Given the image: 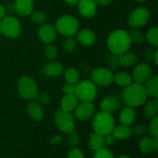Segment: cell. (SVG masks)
<instances>
[{"label": "cell", "mask_w": 158, "mask_h": 158, "mask_svg": "<svg viewBox=\"0 0 158 158\" xmlns=\"http://www.w3.org/2000/svg\"><path fill=\"white\" fill-rule=\"evenodd\" d=\"M148 94L143 84L134 83L124 87L121 94L123 103L127 106L136 107L143 105L146 102Z\"/></svg>", "instance_id": "6da1fadb"}, {"label": "cell", "mask_w": 158, "mask_h": 158, "mask_svg": "<svg viewBox=\"0 0 158 158\" xmlns=\"http://www.w3.org/2000/svg\"><path fill=\"white\" fill-rule=\"evenodd\" d=\"M106 43L111 53L117 56L127 52L131 45L128 32L121 29L111 32L108 36Z\"/></svg>", "instance_id": "7a4b0ae2"}, {"label": "cell", "mask_w": 158, "mask_h": 158, "mask_svg": "<svg viewBox=\"0 0 158 158\" xmlns=\"http://www.w3.org/2000/svg\"><path fill=\"white\" fill-rule=\"evenodd\" d=\"M114 123V119L110 113L102 110L94 116L92 124L94 132L105 136L112 133L115 127Z\"/></svg>", "instance_id": "3957f363"}, {"label": "cell", "mask_w": 158, "mask_h": 158, "mask_svg": "<svg viewBox=\"0 0 158 158\" xmlns=\"http://www.w3.org/2000/svg\"><path fill=\"white\" fill-rule=\"evenodd\" d=\"M55 29L64 36L72 37L78 32L79 22L72 15H63L57 19Z\"/></svg>", "instance_id": "277c9868"}, {"label": "cell", "mask_w": 158, "mask_h": 158, "mask_svg": "<svg viewBox=\"0 0 158 158\" xmlns=\"http://www.w3.org/2000/svg\"><path fill=\"white\" fill-rule=\"evenodd\" d=\"M74 94L82 102H91L97 94L96 85L89 80H83L75 84Z\"/></svg>", "instance_id": "5b68a950"}, {"label": "cell", "mask_w": 158, "mask_h": 158, "mask_svg": "<svg viewBox=\"0 0 158 158\" xmlns=\"http://www.w3.org/2000/svg\"><path fill=\"white\" fill-rule=\"evenodd\" d=\"M18 91L25 100H33L38 95V86L31 77H23L19 80Z\"/></svg>", "instance_id": "8992f818"}, {"label": "cell", "mask_w": 158, "mask_h": 158, "mask_svg": "<svg viewBox=\"0 0 158 158\" xmlns=\"http://www.w3.org/2000/svg\"><path fill=\"white\" fill-rule=\"evenodd\" d=\"M0 32L8 38H16L21 32L19 22L12 16L3 17L2 19L0 20Z\"/></svg>", "instance_id": "52a82bcc"}, {"label": "cell", "mask_w": 158, "mask_h": 158, "mask_svg": "<svg viewBox=\"0 0 158 158\" xmlns=\"http://www.w3.org/2000/svg\"><path fill=\"white\" fill-rule=\"evenodd\" d=\"M54 119L59 129L64 133H69L73 131L75 123L74 117L71 113L58 110L54 114Z\"/></svg>", "instance_id": "ba28073f"}, {"label": "cell", "mask_w": 158, "mask_h": 158, "mask_svg": "<svg viewBox=\"0 0 158 158\" xmlns=\"http://www.w3.org/2000/svg\"><path fill=\"white\" fill-rule=\"evenodd\" d=\"M92 82L99 86H110L114 82V74L107 68L99 67L94 69L90 74Z\"/></svg>", "instance_id": "9c48e42d"}, {"label": "cell", "mask_w": 158, "mask_h": 158, "mask_svg": "<svg viewBox=\"0 0 158 158\" xmlns=\"http://www.w3.org/2000/svg\"><path fill=\"white\" fill-rule=\"evenodd\" d=\"M149 19L150 12L146 8H137L131 12L128 18V26L133 29L142 27L148 23Z\"/></svg>", "instance_id": "30bf717a"}, {"label": "cell", "mask_w": 158, "mask_h": 158, "mask_svg": "<svg viewBox=\"0 0 158 158\" xmlns=\"http://www.w3.org/2000/svg\"><path fill=\"white\" fill-rule=\"evenodd\" d=\"M152 76V68L149 64L141 63L135 66L133 70L132 79L135 83L143 84Z\"/></svg>", "instance_id": "8fae6325"}, {"label": "cell", "mask_w": 158, "mask_h": 158, "mask_svg": "<svg viewBox=\"0 0 158 158\" xmlns=\"http://www.w3.org/2000/svg\"><path fill=\"white\" fill-rule=\"evenodd\" d=\"M38 36L43 43L51 44L56 38V30L52 25L43 23L39 29Z\"/></svg>", "instance_id": "7c38bea8"}, {"label": "cell", "mask_w": 158, "mask_h": 158, "mask_svg": "<svg viewBox=\"0 0 158 158\" xmlns=\"http://www.w3.org/2000/svg\"><path fill=\"white\" fill-rule=\"evenodd\" d=\"M75 116L78 120L84 121L90 119L94 116L95 106L91 102H82L76 107Z\"/></svg>", "instance_id": "4fadbf2b"}, {"label": "cell", "mask_w": 158, "mask_h": 158, "mask_svg": "<svg viewBox=\"0 0 158 158\" xmlns=\"http://www.w3.org/2000/svg\"><path fill=\"white\" fill-rule=\"evenodd\" d=\"M79 12L85 18H91L97 12V4L94 0H80L78 3Z\"/></svg>", "instance_id": "5bb4252c"}, {"label": "cell", "mask_w": 158, "mask_h": 158, "mask_svg": "<svg viewBox=\"0 0 158 158\" xmlns=\"http://www.w3.org/2000/svg\"><path fill=\"white\" fill-rule=\"evenodd\" d=\"M120 100L117 96L110 95L103 98L100 102V109L108 113L115 112L120 108Z\"/></svg>", "instance_id": "9a60e30c"}, {"label": "cell", "mask_w": 158, "mask_h": 158, "mask_svg": "<svg viewBox=\"0 0 158 158\" xmlns=\"http://www.w3.org/2000/svg\"><path fill=\"white\" fill-rule=\"evenodd\" d=\"M15 11L22 16H27L33 11V0H15Z\"/></svg>", "instance_id": "2e32d148"}, {"label": "cell", "mask_w": 158, "mask_h": 158, "mask_svg": "<svg viewBox=\"0 0 158 158\" xmlns=\"http://www.w3.org/2000/svg\"><path fill=\"white\" fill-rule=\"evenodd\" d=\"M63 71L62 64L58 62L52 61L43 66L42 72L44 76L47 77H56L61 75Z\"/></svg>", "instance_id": "e0dca14e"}, {"label": "cell", "mask_w": 158, "mask_h": 158, "mask_svg": "<svg viewBox=\"0 0 158 158\" xmlns=\"http://www.w3.org/2000/svg\"><path fill=\"white\" fill-rule=\"evenodd\" d=\"M136 118V113L131 106H127L121 110L119 114V122L121 125L131 126L133 124Z\"/></svg>", "instance_id": "ac0fdd59"}, {"label": "cell", "mask_w": 158, "mask_h": 158, "mask_svg": "<svg viewBox=\"0 0 158 158\" xmlns=\"http://www.w3.org/2000/svg\"><path fill=\"white\" fill-rule=\"evenodd\" d=\"M139 148L144 154H148L154 150L158 149V138L157 137H144L140 140L139 143Z\"/></svg>", "instance_id": "d6986e66"}, {"label": "cell", "mask_w": 158, "mask_h": 158, "mask_svg": "<svg viewBox=\"0 0 158 158\" xmlns=\"http://www.w3.org/2000/svg\"><path fill=\"white\" fill-rule=\"evenodd\" d=\"M79 104V100L75 94H65L61 100V110L71 113Z\"/></svg>", "instance_id": "ffe728a7"}, {"label": "cell", "mask_w": 158, "mask_h": 158, "mask_svg": "<svg viewBox=\"0 0 158 158\" xmlns=\"http://www.w3.org/2000/svg\"><path fill=\"white\" fill-rule=\"evenodd\" d=\"M145 91L148 96L157 99L158 97V77L151 76L143 85Z\"/></svg>", "instance_id": "44dd1931"}, {"label": "cell", "mask_w": 158, "mask_h": 158, "mask_svg": "<svg viewBox=\"0 0 158 158\" xmlns=\"http://www.w3.org/2000/svg\"><path fill=\"white\" fill-rule=\"evenodd\" d=\"M27 112L29 117L34 120H40L43 117L44 112L43 107L38 102L32 101L27 105Z\"/></svg>", "instance_id": "7402d4cb"}, {"label": "cell", "mask_w": 158, "mask_h": 158, "mask_svg": "<svg viewBox=\"0 0 158 158\" xmlns=\"http://www.w3.org/2000/svg\"><path fill=\"white\" fill-rule=\"evenodd\" d=\"M77 40L84 46H91L96 42V35L89 29H82L77 33Z\"/></svg>", "instance_id": "603a6c76"}, {"label": "cell", "mask_w": 158, "mask_h": 158, "mask_svg": "<svg viewBox=\"0 0 158 158\" xmlns=\"http://www.w3.org/2000/svg\"><path fill=\"white\" fill-rule=\"evenodd\" d=\"M137 56L135 52H126L118 56L119 65L123 67H131L137 63Z\"/></svg>", "instance_id": "cb8c5ba5"}, {"label": "cell", "mask_w": 158, "mask_h": 158, "mask_svg": "<svg viewBox=\"0 0 158 158\" xmlns=\"http://www.w3.org/2000/svg\"><path fill=\"white\" fill-rule=\"evenodd\" d=\"M104 144V136L96 132L90 134L89 138V147L92 151H97L103 148Z\"/></svg>", "instance_id": "d4e9b609"}, {"label": "cell", "mask_w": 158, "mask_h": 158, "mask_svg": "<svg viewBox=\"0 0 158 158\" xmlns=\"http://www.w3.org/2000/svg\"><path fill=\"white\" fill-rule=\"evenodd\" d=\"M143 113H144L145 117L148 120H151L155 117H157L158 101L157 99L152 100L147 103L144 106Z\"/></svg>", "instance_id": "484cf974"}, {"label": "cell", "mask_w": 158, "mask_h": 158, "mask_svg": "<svg viewBox=\"0 0 158 158\" xmlns=\"http://www.w3.org/2000/svg\"><path fill=\"white\" fill-rule=\"evenodd\" d=\"M112 134L117 140H124L130 138V137L131 136V131L129 127L120 125V126H117L116 127H114Z\"/></svg>", "instance_id": "4316f807"}, {"label": "cell", "mask_w": 158, "mask_h": 158, "mask_svg": "<svg viewBox=\"0 0 158 158\" xmlns=\"http://www.w3.org/2000/svg\"><path fill=\"white\" fill-rule=\"evenodd\" d=\"M114 81L118 86L122 87H126L132 83L133 79L130 74L126 72L117 73L115 76H114Z\"/></svg>", "instance_id": "83f0119b"}, {"label": "cell", "mask_w": 158, "mask_h": 158, "mask_svg": "<svg viewBox=\"0 0 158 158\" xmlns=\"http://www.w3.org/2000/svg\"><path fill=\"white\" fill-rule=\"evenodd\" d=\"M64 77L65 80H66L68 83L75 85L79 82L80 75H79L78 72L74 68L70 67L65 70Z\"/></svg>", "instance_id": "f1b7e54d"}, {"label": "cell", "mask_w": 158, "mask_h": 158, "mask_svg": "<svg viewBox=\"0 0 158 158\" xmlns=\"http://www.w3.org/2000/svg\"><path fill=\"white\" fill-rule=\"evenodd\" d=\"M147 40L148 43L154 47L158 46V29L157 27H152L148 31L147 33Z\"/></svg>", "instance_id": "f546056e"}, {"label": "cell", "mask_w": 158, "mask_h": 158, "mask_svg": "<svg viewBox=\"0 0 158 158\" xmlns=\"http://www.w3.org/2000/svg\"><path fill=\"white\" fill-rule=\"evenodd\" d=\"M131 43L134 42L135 43H143L145 40V36L140 31L137 29H131L128 32Z\"/></svg>", "instance_id": "4dcf8cb0"}, {"label": "cell", "mask_w": 158, "mask_h": 158, "mask_svg": "<svg viewBox=\"0 0 158 158\" xmlns=\"http://www.w3.org/2000/svg\"><path fill=\"white\" fill-rule=\"evenodd\" d=\"M93 158H114V154L110 150L104 146L94 151Z\"/></svg>", "instance_id": "1f68e13d"}, {"label": "cell", "mask_w": 158, "mask_h": 158, "mask_svg": "<svg viewBox=\"0 0 158 158\" xmlns=\"http://www.w3.org/2000/svg\"><path fill=\"white\" fill-rule=\"evenodd\" d=\"M45 56L49 60L53 61L57 57V49L55 46L51 44H48L45 48L44 51Z\"/></svg>", "instance_id": "d6a6232c"}, {"label": "cell", "mask_w": 158, "mask_h": 158, "mask_svg": "<svg viewBox=\"0 0 158 158\" xmlns=\"http://www.w3.org/2000/svg\"><path fill=\"white\" fill-rule=\"evenodd\" d=\"M30 15L31 21L32 23H35V24L42 25L43 23H45V22L46 20V15L42 12H39V11H37V12H32Z\"/></svg>", "instance_id": "836d02e7"}, {"label": "cell", "mask_w": 158, "mask_h": 158, "mask_svg": "<svg viewBox=\"0 0 158 158\" xmlns=\"http://www.w3.org/2000/svg\"><path fill=\"white\" fill-rule=\"evenodd\" d=\"M106 63L109 67L112 69H117L118 66H120L118 63V56L115 55V54H108L106 55Z\"/></svg>", "instance_id": "e575fe53"}, {"label": "cell", "mask_w": 158, "mask_h": 158, "mask_svg": "<svg viewBox=\"0 0 158 158\" xmlns=\"http://www.w3.org/2000/svg\"><path fill=\"white\" fill-rule=\"evenodd\" d=\"M67 142L69 146L72 148H76L80 143V137H79L78 134L73 131L68 133Z\"/></svg>", "instance_id": "d590c367"}, {"label": "cell", "mask_w": 158, "mask_h": 158, "mask_svg": "<svg viewBox=\"0 0 158 158\" xmlns=\"http://www.w3.org/2000/svg\"><path fill=\"white\" fill-rule=\"evenodd\" d=\"M149 132L153 137H158V118L155 117L151 119L149 124Z\"/></svg>", "instance_id": "8d00e7d4"}, {"label": "cell", "mask_w": 158, "mask_h": 158, "mask_svg": "<svg viewBox=\"0 0 158 158\" xmlns=\"http://www.w3.org/2000/svg\"><path fill=\"white\" fill-rule=\"evenodd\" d=\"M131 134L137 136V137H141L146 134L147 133V128L143 125L141 124H137L134 125L132 128H131Z\"/></svg>", "instance_id": "74e56055"}, {"label": "cell", "mask_w": 158, "mask_h": 158, "mask_svg": "<svg viewBox=\"0 0 158 158\" xmlns=\"http://www.w3.org/2000/svg\"><path fill=\"white\" fill-rule=\"evenodd\" d=\"M77 47V42L74 39L69 37L67 40L63 42V49L66 52H72Z\"/></svg>", "instance_id": "f35d334b"}, {"label": "cell", "mask_w": 158, "mask_h": 158, "mask_svg": "<svg viewBox=\"0 0 158 158\" xmlns=\"http://www.w3.org/2000/svg\"><path fill=\"white\" fill-rule=\"evenodd\" d=\"M155 51L151 47H148L145 49L144 52H143V57H144L147 62H148V63H152V62H154Z\"/></svg>", "instance_id": "ab89813d"}, {"label": "cell", "mask_w": 158, "mask_h": 158, "mask_svg": "<svg viewBox=\"0 0 158 158\" xmlns=\"http://www.w3.org/2000/svg\"><path fill=\"white\" fill-rule=\"evenodd\" d=\"M67 158H84V156L81 150L77 148H73L68 153Z\"/></svg>", "instance_id": "60d3db41"}, {"label": "cell", "mask_w": 158, "mask_h": 158, "mask_svg": "<svg viewBox=\"0 0 158 158\" xmlns=\"http://www.w3.org/2000/svg\"><path fill=\"white\" fill-rule=\"evenodd\" d=\"M38 103L40 105H47L50 102V97L46 93H41L36 96Z\"/></svg>", "instance_id": "b9f144b4"}, {"label": "cell", "mask_w": 158, "mask_h": 158, "mask_svg": "<svg viewBox=\"0 0 158 158\" xmlns=\"http://www.w3.org/2000/svg\"><path fill=\"white\" fill-rule=\"evenodd\" d=\"M63 91L64 92L65 94H74V92H75V85L67 83L63 86Z\"/></svg>", "instance_id": "7bdbcfd3"}, {"label": "cell", "mask_w": 158, "mask_h": 158, "mask_svg": "<svg viewBox=\"0 0 158 158\" xmlns=\"http://www.w3.org/2000/svg\"><path fill=\"white\" fill-rule=\"evenodd\" d=\"M116 140L117 139L115 138V137L114 136V134L112 133H110V134H106V135L104 136V143H106V145H113L114 143H115Z\"/></svg>", "instance_id": "ee69618b"}, {"label": "cell", "mask_w": 158, "mask_h": 158, "mask_svg": "<svg viewBox=\"0 0 158 158\" xmlns=\"http://www.w3.org/2000/svg\"><path fill=\"white\" fill-rule=\"evenodd\" d=\"M94 2H96L97 5H100V6H106L107 5L110 4L111 2L113 0H94Z\"/></svg>", "instance_id": "f6af8a7d"}, {"label": "cell", "mask_w": 158, "mask_h": 158, "mask_svg": "<svg viewBox=\"0 0 158 158\" xmlns=\"http://www.w3.org/2000/svg\"><path fill=\"white\" fill-rule=\"evenodd\" d=\"M64 2L66 3V4L69 5V6H74L78 5L80 0H64Z\"/></svg>", "instance_id": "bcb514c9"}, {"label": "cell", "mask_w": 158, "mask_h": 158, "mask_svg": "<svg viewBox=\"0 0 158 158\" xmlns=\"http://www.w3.org/2000/svg\"><path fill=\"white\" fill-rule=\"evenodd\" d=\"M5 13H6V12H5L4 7L0 5V20L2 19L3 17H4L5 15Z\"/></svg>", "instance_id": "7dc6e473"}, {"label": "cell", "mask_w": 158, "mask_h": 158, "mask_svg": "<svg viewBox=\"0 0 158 158\" xmlns=\"http://www.w3.org/2000/svg\"><path fill=\"white\" fill-rule=\"evenodd\" d=\"M157 54H158V51L156 50L155 51V54H154V63H155L156 65H157V63H158Z\"/></svg>", "instance_id": "c3c4849f"}, {"label": "cell", "mask_w": 158, "mask_h": 158, "mask_svg": "<svg viewBox=\"0 0 158 158\" xmlns=\"http://www.w3.org/2000/svg\"><path fill=\"white\" fill-rule=\"evenodd\" d=\"M117 158H131L129 155L127 154H120L117 157Z\"/></svg>", "instance_id": "681fc988"}, {"label": "cell", "mask_w": 158, "mask_h": 158, "mask_svg": "<svg viewBox=\"0 0 158 158\" xmlns=\"http://www.w3.org/2000/svg\"><path fill=\"white\" fill-rule=\"evenodd\" d=\"M136 1H137V2H143V1H145V0H136Z\"/></svg>", "instance_id": "f907efd6"}, {"label": "cell", "mask_w": 158, "mask_h": 158, "mask_svg": "<svg viewBox=\"0 0 158 158\" xmlns=\"http://www.w3.org/2000/svg\"><path fill=\"white\" fill-rule=\"evenodd\" d=\"M1 35H2V34H1V32H0V37H1Z\"/></svg>", "instance_id": "816d5d0a"}]
</instances>
